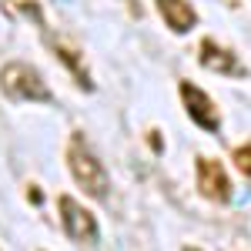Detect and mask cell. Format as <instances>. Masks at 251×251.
<instances>
[{
	"instance_id": "6da1fadb",
	"label": "cell",
	"mask_w": 251,
	"mask_h": 251,
	"mask_svg": "<svg viewBox=\"0 0 251 251\" xmlns=\"http://www.w3.org/2000/svg\"><path fill=\"white\" fill-rule=\"evenodd\" d=\"M67 171H71V177L77 181V188L84 194L107 198V188H111L107 171H104L100 157L91 151V144L84 141V134H71V141H67Z\"/></svg>"
},
{
	"instance_id": "7a4b0ae2",
	"label": "cell",
	"mask_w": 251,
	"mask_h": 251,
	"mask_svg": "<svg viewBox=\"0 0 251 251\" xmlns=\"http://www.w3.org/2000/svg\"><path fill=\"white\" fill-rule=\"evenodd\" d=\"M0 91L10 100H20V104L24 100H34V104H50L54 100L50 87L40 77V71L24 64V60H10V64L0 67Z\"/></svg>"
},
{
	"instance_id": "3957f363",
	"label": "cell",
	"mask_w": 251,
	"mask_h": 251,
	"mask_svg": "<svg viewBox=\"0 0 251 251\" xmlns=\"http://www.w3.org/2000/svg\"><path fill=\"white\" fill-rule=\"evenodd\" d=\"M57 208H60V225H64V231L71 234L74 241L91 245V241H97V238H100V225H97V218L87 211L84 204H77L71 194H60Z\"/></svg>"
},
{
	"instance_id": "277c9868",
	"label": "cell",
	"mask_w": 251,
	"mask_h": 251,
	"mask_svg": "<svg viewBox=\"0 0 251 251\" xmlns=\"http://www.w3.org/2000/svg\"><path fill=\"white\" fill-rule=\"evenodd\" d=\"M177 94H181V100H184V111H188V117H191L194 124L201 127V131H208V134H218V127H221V117H218V107H214V100L198 84H191V80H181L177 84Z\"/></svg>"
},
{
	"instance_id": "5b68a950",
	"label": "cell",
	"mask_w": 251,
	"mask_h": 251,
	"mask_svg": "<svg viewBox=\"0 0 251 251\" xmlns=\"http://www.w3.org/2000/svg\"><path fill=\"white\" fill-rule=\"evenodd\" d=\"M198 188L204 198H211L218 204L231 201V181H228V171L221 161L214 157H198Z\"/></svg>"
},
{
	"instance_id": "8992f818",
	"label": "cell",
	"mask_w": 251,
	"mask_h": 251,
	"mask_svg": "<svg viewBox=\"0 0 251 251\" xmlns=\"http://www.w3.org/2000/svg\"><path fill=\"white\" fill-rule=\"evenodd\" d=\"M198 64L208 67V71H214V74H225V77H238V74H245V71H241V60L234 57V50L221 47V44H214V40H201Z\"/></svg>"
},
{
	"instance_id": "52a82bcc",
	"label": "cell",
	"mask_w": 251,
	"mask_h": 251,
	"mask_svg": "<svg viewBox=\"0 0 251 251\" xmlns=\"http://www.w3.org/2000/svg\"><path fill=\"white\" fill-rule=\"evenodd\" d=\"M44 40L50 44V50L57 54V60L71 71V77L77 80V87L80 91H94V80H91V71L84 67V60H80V54L71 47V44H64L60 37H54V34H47V27H44Z\"/></svg>"
},
{
	"instance_id": "ba28073f",
	"label": "cell",
	"mask_w": 251,
	"mask_h": 251,
	"mask_svg": "<svg viewBox=\"0 0 251 251\" xmlns=\"http://www.w3.org/2000/svg\"><path fill=\"white\" fill-rule=\"evenodd\" d=\"M154 3L161 10V17H164V24L171 27L174 34H188L198 24V14H194V7L188 0H154Z\"/></svg>"
},
{
	"instance_id": "9c48e42d",
	"label": "cell",
	"mask_w": 251,
	"mask_h": 251,
	"mask_svg": "<svg viewBox=\"0 0 251 251\" xmlns=\"http://www.w3.org/2000/svg\"><path fill=\"white\" fill-rule=\"evenodd\" d=\"M231 157H234V168L251 177V141H248V144H241V148H234Z\"/></svg>"
},
{
	"instance_id": "30bf717a",
	"label": "cell",
	"mask_w": 251,
	"mask_h": 251,
	"mask_svg": "<svg viewBox=\"0 0 251 251\" xmlns=\"http://www.w3.org/2000/svg\"><path fill=\"white\" fill-rule=\"evenodd\" d=\"M188 251H194V248H188Z\"/></svg>"
}]
</instances>
